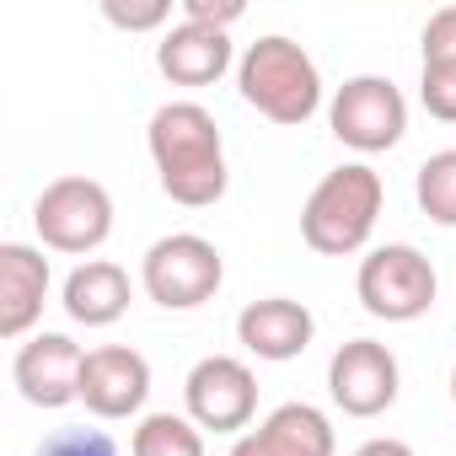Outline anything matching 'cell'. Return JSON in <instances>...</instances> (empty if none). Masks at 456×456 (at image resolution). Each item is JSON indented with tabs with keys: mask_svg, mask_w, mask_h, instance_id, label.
I'll return each instance as SVG.
<instances>
[{
	"mask_svg": "<svg viewBox=\"0 0 456 456\" xmlns=\"http://www.w3.org/2000/svg\"><path fill=\"white\" fill-rule=\"evenodd\" d=\"M419 102L429 108V118L456 124V65H424V76H419Z\"/></svg>",
	"mask_w": 456,
	"mask_h": 456,
	"instance_id": "cell-20",
	"label": "cell"
},
{
	"mask_svg": "<svg viewBox=\"0 0 456 456\" xmlns=\"http://www.w3.org/2000/svg\"><path fill=\"white\" fill-rule=\"evenodd\" d=\"M151 397V360L129 344H102L81 365V403L97 419H129Z\"/></svg>",
	"mask_w": 456,
	"mask_h": 456,
	"instance_id": "cell-10",
	"label": "cell"
},
{
	"mask_svg": "<svg viewBox=\"0 0 456 456\" xmlns=\"http://www.w3.org/2000/svg\"><path fill=\"white\" fill-rule=\"evenodd\" d=\"M220 280H225L220 248L204 242V237H193V232H177V237L151 242V253H145V264H140L145 296H151L156 306H167V312H193V306L215 301Z\"/></svg>",
	"mask_w": 456,
	"mask_h": 456,
	"instance_id": "cell-4",
	"label": "cell"
},
{
	"mask_svg": "<svg viewBox=\"0 0 456 456\" xmlns=\"http://www.w3.org/2000/svg\"><path fill=\"white\" fill-rule=\"evenodd\" d=\"M33 225L54 253H97L113 237V199L97 177H54L33 204Z\"/></svg>",
	"mask_w": 456,
	"mask_h": 456,
	"instance_id": "cell-5",
	"label": "cell"
},
{
	"mask_svg": "<svg viewBox=\"0 0 456 456\" xmlns=\"http://www.w3.org/2000/svg\"><path fill=\"white\" fill-rule=\"evenodd\" d=\"M145 145H151L161 193H167L172 204H183V209H209V204H220L232 172H225L220 124H215L199 102H161V108L151 113Z\"/></svg>",
	"mask_w": 456,
	"mask_h": 456,
	"instance_id": "cell-1",
	"label": "cell"
},
{
	"mask_svg": "<svg viewBox=\"0 0 456 456\" xmlns=\"http://www.w3.org/2000/svg\"><path fill=\"white\" fill-rule=\"evenodd\" d=\"M381 199H387L381 172H370L365 161L333 167V172L312 188V199H306V209H301V237H306V248L322 253V258H349V253H360V248L370 242V232H376Z\"/></svg>",
	"mask_w": 456,
	"mask_h": 456,
	"instance_id": "cell-2",
	"label": "cell"
},
{
	"mask_svg": "<svg viewBox=\"0 0 456 456\" xmlns=\"http://www.w3.org/2000/svg\"><path fill=\"white\" fill-rule=\"evenodd\" d=\"M183 403H188V419L199 429L237 435L258 413V376L237 354H204L183 381Z\"/></svg>",
	"mask_w": 456,
	"mask_h": 456,
	"instance_id": "cell-8",
	"label": "cell"
},
{
	"mask_svg": "<svg viewBox=\"0 0 456 456\" xmlns=\"http://www.w3.org/2000/svg\"><path fill=\"white\" fill-rule=\"evenodd\" d=\"M102 17H108L113 28H124V33H151V28H161V22L172 17V6H167V0H145V6H124V0H108Z\"/></svg>",
	"mask_w": 456,
	"mask_h": 456,
	"instance_id": "cell-21",
	"label": "cell"
},
{
	"mask_svg": "<svg viewBox=\"0 0 456 456\" xmlns=\"http://www.w3.org/2000/svg\"><path fill=\"white\" fill-rule=\"evenodd\" d=\"M49 301V258L28 242H6L0 248V333L22 338Z\"/></svg>",
	"mask_w": 456,
	"mask_h": 456,
	"instance_id": "cell-15",
	"label": "cell"
},
{
	"mask_svg": "<svg viewBox=\"0 0 456 456\" xmlns=\"http://www.w3.org/2000/svg\"><path fill=\"white\" fill-rule=\"evenodd\" d=\"M328 124L333 134L349 145V151H392L408 129V102L403 92L387 81V76H349L338 92H333V108H328Z\"/></svg>",
	"mask_w": 456,
	"mask_h": 456,
	"instance_id": "cell-7",
	"label": "cell"
},
{
	"mask_svg": "<svg viewBox=\"0 0 456 456\" xmlns=\"http://www.w3.org/2000/svg\"><path fill=\"white\" fill-rule=\"evenodd\" d=\"M65 317L81 322V328H108L129 312V274L108 258H92L81 264L70 280H65Z\"/></svg>",
	"mask_w": 456,
	"mask_h": 456,
	"instance_id": "cell-16",
	"label": "cell"
},
{
	"mask_svg": "<svg viewBox=\"0 0 456 456\" xmlns=\"http://www.w3.org/2000/svg\"><path fill=\"white\" fill-rule=\"evenodd\" d=\"M156 70L172 86H209L232 70V38L220 28H199V22H177L161 33L156 44Z\"/></svg>",
	"mask_w": 456,
	"mask_h": 456,
	"instance_id": "cell-14",
	"label": "cell"
},
{
	"mask_svg": "<svg viewBox=\"0 0 456 456\" xmlns=\"http://www.w3.org/2000/svg\"><path fill=\"white\" fill-rule=\"evenodd\" d=\"M354 456H413V445H408V440H392V435H381V440H365Z\"/></svg>",
	"mask_w": 456,
	"mask_h": 456,
	"instance_id": "cell-24",
	"label": "cell"
},
{
	"mask_svg": "<svg viewBox=\"0 0 456 456\" xmlns=\"http://www.w3.org/2000/svg\"><path fill=\"white\" fill-rule=\"evenodd\" d=\"M424 65H456V6H440L424 28Z\"/></svg>",
	"mask_w": 456,
	"mask_h": 456,
	"instance_id": "cell-22",
	"label": "cell"
},
{
	"mask_svg": "<svg viewBox=\"0 0 456 456\" xmlns=\"http://www.w3.org/2000/svg\"><path fill=\"white\" fill-rule=\"evenodd\" d=\"M129 451L134 456H204V435L183 413H145Z\"/></svg>",
	"mask_w": 456,
	"mask_h": 456,
	"instance_id": "cell-17",
	"label": "cell"
},
{
	"mask_svg": "<svg viewBox=\"0 0 456 456\" xmlns=\"http://www.w3.org/2000/svg\"><path fill=\"white\" fill-rule=\"evenodd\" d=\"M328 392L349 419H376L397 403V354L376 338H349L328 360Z\"/></svg>",
	"mask_w": 456,
	"mask_h": 456,
	"instance_id": "cell-9",
	"label": "cell"
},
{
	"mask_svg": "<svg viewBox=\"0 0 456 456\" xmlns=\"http://www.w3.org/2000/svg\"><path fill=\"white\" fill-rule=\"evenodd\" d=\"M451 403H456V370H451Z\"/></svg>",
	"mask_w": 456,
	"mask_h": 456,
	"instance_id": "cell-25",
	"label": "cell"
},
{
	"mask_svg": "<svg viewBox=\"0 0 456 456\" xmlns=\"http://www.w3.org/2000/svg\"><path fill=\"white\" fill-rule=\"evenodd\" d=\"M232 456H333V424L312 403H280L232 445Z\"/></svg>",
	"mask_w": 456,
	"mask_h": 456,
	"instance_id": "cell-13",
	"label": "cell"
},
{
	"mask_svg": "<svg viewBox=\"0 0 456 456\" xmlns=\"http://www.w3.org/2000/svg\"><path fill=\"white\" fill-rule=\"evenodd\" d=\"M81 365H86V349L65 333H38L17 349V392L33 403V408H65L81 397Z\"/></svg>",
	"mask_w": 456,
	"mask_h": 456,
	"instance_id": "cell-11",
	"label": "cell"
},
{
	"mask_svg": "<svg viewBox=\"0 0 456 456\" xmlns=\"http://www.w3.org/2000/svg\"><path fill=\"white\" fill-rule=\"evenodd\" d=\"M242 17V0H183V22H199V28H232Z\"/></svg>",
	"mask_w": 456,
	"mask_h": 456,
	"instance_id": "cell-23",
	"label": "cell"
},
{
	"mask_svg": "<svg viewBox=\"0 0 456 456\" xmlns=\"http://www.w3.org/2000/svg\"><path fill=\"white\" fill-rule=\"evenodd\" d=\"M360 306L381 322H419L435 306V269L419 248L408 242H387L360 264Z\"/></svg>",
	"mask_w": 456,
	"mask_h": 456,
	"instance_id": "cell-6",
	"label": "cell"
},
{
	"mask_svg": "<svg viewBox=\"0 0 456 456\" xmlns=\"http://www.w3.org/2000/svg\"><path fill=\"white\" fill-rule=\"evenodd\" d=\"M419 209L435 220V225H456V151H435L424 167H419Z\"/></svg>",
	"mask_w": 456,
	"mask_h": 456,
	"instance_id": "cell-18",
	"label": "cell"
},
{
	"mask_svg": "<svg viewBox=\"0 0 456 456\" xmlns=\"http://www.w3.org/2000/svg\"><path fill=\"white\" fill-rule=\"evenodd\" d=\"M38 456H118L108 429H86V424H65L54 435H44Z\"/></svg>",
	"mask_w": 456,
	"mask_h": 456,
	"instance_id": "cell-19",
	"label": "cell"
},
{
	"mask_svg": "<svg viewBox=\"0 0 456 456\" xmlns=\"http://www.w3.org/2000/svg\"><path fill=\"white\" fill-rule=\"evenodd\" d=\"M237 86H242L248 108H258L264 118H274L285 129H301L322 108L317 60L296 38H285V33H269V38L248 44L242 65H237Z\"/></svg>",
	"mask_w": 456,
	"mask_h": 456,
	"instance_id": "cell-3",
	"label": "cell"
},
{
	"mask_svg": "<svg viewBox=\"0 0 456 456\" xmlns=\"http://www.w3.org/2000/svg\"><path fill=\"white\" fill-rule=\"evenodd\" d=\"M312 333H317L312 312H306L301 301H290V296L253 301V306H242V317H237V338H242V349L258 354V360H274V365L301 360L306 344H312Z\"/></svg>",
	"mask_w": 456,
	"mask_h": 456,
	"instance_id": "cell-12",
	"label": "cell"
}]
</instances>
